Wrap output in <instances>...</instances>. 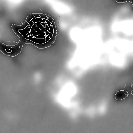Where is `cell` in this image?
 Listing matches in <instances>:
<instances>
[{
  "label": "cell",
  "mask_w": 133,
  "mask_h": 133,
  "mask_svg": "<svg viewBox=\"0 0 133 133\" xmlns=\"http://www.w3.org/2000/svg\"><path fill=\"white\" fill-rule=\"evenodd\" d=\"M129 95V93L126 90H119L117 92L115 95V98L117 100H121L126 98Z\"/></svg>",
  "instance_id": "cell-1"
}]
</instances>
